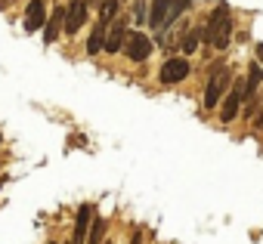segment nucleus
<instances>
[{"instance_id":"nucleus-9","label":"nucleus","mask_w":263,"mask_h":244,"mask_svg":"<svg viewBox=\"0 0 263 244\" xmlns=\"http://www.w3.org/2000/svg\"><path fill=\"white\" fill-rule=\"evenodd\" d=\"M47 25V0H31L25 10V31H37Z\"/></svg>"},{"instance_id":"nucleus-6","label":"nucleus","mask_w":263,"mask_h":244,"mask_svg":"<svg viewBox=\"0 0 263 244\" xmlns=\"http://www.w3.org/2000/svg\"><path fill=\"white\" fill-rule=\"evenodd\" d=\"M87 22V0H68L65 7V34H78Z\"/></svg>"},{"instance_id":"nucleus-14","label":"nucleus","mask_w":263,"mask_h":244,"mask_svg":"<svg viewBox=\"0 0 263 244\" xmlns=\"http://www.w3.org/2000/svg\"><path fill=\"white\" fill-rule=\"evenodd\" d=\"M204 40V28H189L186 34H183V40H180V50L189 56V53H195L198 50V44Z\"/></svg>"},{"instance_id":"nucleus-13","label":"nucleus","mask_w":263,"mask_h":244,"mask_svg":"<svg viewBox=\"0 0 263 244\" xmlns=\"http://www.w3.org/2000/svg\"><path fill=\"white\" fill-rule=\"evenodd\" d=\"M105 34H108V31H105V22H99V25L90 31V37H87V53H90V56H96V53L105 50Z\"/></svg>"},{"instance_id":"nucleus-21","label":"nucleus","mask_w":263,"mask_h":244,"mask_svg":"<svg viewBox=\"0 0 263 244\" xmlns=\"http://www.w3.org/2000/svg\"><path fill=\"white\" fill-rule=\"evenodd\" d=\"M50 244H56V241H50Z\"/></svg>"},{"instance_id":"nucleus-8","label":"nucleus","mask_w":263,"mask_h":244,"mask_svg":"<svg viewBox=\"0 0 263 244\" xmlns=\"http://www.w3.org/2000/svg\"><path fill=\"white\" fill-rule=\"evenodd\" d=\"M229 87V71H217L211 80H208V87H204V108H214V105H220V99H223V90Z\"/></svg>"},{"instance_id":"nucleus-20","label":"nucleus","mask_w":263,"mask_h":244,"mask_svg":"<svg viewBox=\"0 0 263 244\" xmlns=\"http://www.w3.org/2000/svg\"><path fill=\"white\" fill-rule=\"evenodd\" d=\"M4 182H7V179H0V189H4Z\"/></svg>"},{"instance_id":"nucleus-19","label":"nucleus","mask_w":263,"mask_h":244,"mask_svg":"<svg viewBox=\"0 0 263 244\" xmlns=\"http://www.w3.org/2000/svg\"><path fill=\"white\" fill-rule=\"evenodd\" d=\"M257 59H260V62H263V44H260V47H257Z\"/></svg>"},{"instance_id":"nucleus-12","label":"nucleus","mask_w":263,"mask_h":244,"mask_svg":"<svg viewBox=\"0 0 263 244\" xmlns=\"http://www.w3.org/2000/svg\"><path fill=\"white\" fill-rule=\"evenodd\" d=\"M124 40H127V28L121 22H115L111 31L105 34V53H121L124 50Z\"/></svg>"},{"instance_id":"nucleus-18","label":"nucleus","mask_w":263,"mask_h":244,"mask_svg":"<svg viewBox=\"0 0 263 244\" xmlns=\"http://www.w3.org/2000/svg\"><path fill=\"white\" fill-rule=\"evenodd\" d=\"M130 244H143V238H140V232H137L134 238H130Z\"/></svg>"},{"instance_id":"nucleus-16","label":"nucleus","mask_w":263,"mask_h":244,"mask_svg":"<svg viewBox=\"0 0 263 244\" xmlns=\"http://www.w3.org/2000/svg\"><path fill=\"white\" fill-rule=\"evenodd\" d=\"M115 13H118V0H102V7H99V22H108Z\"/></svg>"},{"instance_id":"nucleus-17","label":"nucleus","mask_w":263,"mask_h":244,"mask_svg":"<svg viewBox=\"0 0 263 244\" xmlns=\"http://www.w3.org/2000/svg\"><path fill=\"white\" fill-rule=\"evenodd\" d=\"M134 19H137V25L149 19V10H146V4H143V0H137V4H134Z\"/></svg>"},{"instance_id":"nucleus-1","label":"nucleus","mask_w":263,"mask_h":244,"mask_svg":"<svg viewBox=\"0 0 263 244\" xmlns=\"http://www.w3.org/2000/svg\"><path fill=\"white\" fill-rule=\"evenodd\" d=\"M186 10H189V0H152V4H149V25L161 34V31H167Z\"/></svg>"},{"instance_id":"nucleus-11","label":"nucleus","mask_w":263,"mask_h":244,"mask_svg":"<svg viewBox=\"0 0 263 244\" xmlns=\"http://www.w3.org/2000/svg\"><path fill=\"white\" fill-rule=\"evenodd\" d=\"M62 25H65V10H62V7H56V10H53V16H50V19H47V25H44V28H47V31H44L47 44H56V40H59Z\"/></svg>"},{"instance_id":"nucleus-4","label":"nucleus","mask_w":263,"mask_h":244,"mask_svg":"<svg viewBox=\"0 0 263 244\" xmlns=\"http://www.w3.org/2000/svg\"><path fill=\"white\" fill-rule=\"evenodd\" d=\"M93 216H96V207H93V204H81V207H78L71 244H87V232H90V226H93Z\"/></svg>"},{"instance_id":"nucleus-5","label":"nucleus","mask_w":263,"mask_h":244,"mask_svg":"<svg viewBox=\"0 0 263 244\" xmlns=\"http://www.w3.org/2000/svg\"><path fill=\"white\" fill-rule=\"evenodd\" d=\"M241 102H245V80H235V87L226 93V99H223V105H220V117L226 120V124L241 111Z\"/></svg>"},{"instance_id":"nucleus-3","label":"nucleus","mask_w":263,"mask_h":244,"mask_svg":"<svg viewBox=\"0 0 263 244\" xmlns=\"http://www.w3.org/2000/svg\"><path fill=\"white\" fill-rule=\"evenodd\" d=\"M124 56L130 62H146L152 56V40L143 34V31H134V34H127L124 40Z\"/></svg>"},{"instance_id":"nucleus-7","label":"nucleus","mask_w":263,"mask_h":244,"mask_svg":"<svg viewBox=\"0 0 263 244\" xmlns=\"http://www.w3.org/2000/svg\"><path fill=\"white\" fill-rule=\"evenodd\" d=\"M189 77V62L186 59H167L164 65H161V71H158V80L161 84H180V80H186Z\"/></svg>"},{"instance_id":"nucleus-2","label":"nucleus","mask_w":263,"mask_h":244,"mask_svg":"<svg viewBox=\"0 0 263 244\" xmlns=\"http://www.w3.org/2000/svg\"><path fill=\"white\" fill-rule=\"evenodd\" d=\"M229 37H232V16H229V7L220 4L214 13H211V22L204 28V40L217 50H226L229 47Z\"/></svg>"},{"instance_id":"nucleus-15","label":"nucleus","mask_w":263,"mask_h":244,"mask_svg":"<svg viewBox=\"0 0 263 244\" xmlns=\"http://www.w3.org/2000/svg\"><path fill=\"white\" fill-rule=\"evenodd\" d=\"M102 235H105V219H102V216H93V226H90V238H87V244H99Z\"/></svg>"},{"instance_id":"nucleus-10","label":"nucleus","mask_w":263,"mask_h":244,"mask_svg":"<svg viewBox=\"0 0 263 244\" xmlns=\"http://www.w3.org/2000/svg\"><path fill=\"white\" fill-rule=\"evenodd\" d=\"M263 80V68H260V62H254L251 68H248V77H245V108H248V114L254 111V96H257V84Z\"/></svg>"}]
</instances>
